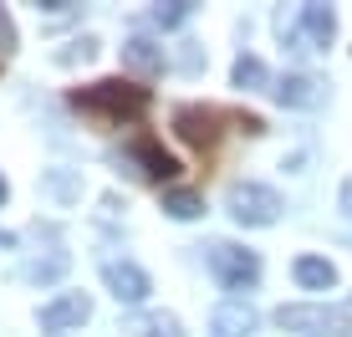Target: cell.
Returning a JSON list of instances; mask_svg holds the SVG:
<instances>
[{
    "instance_id": "6da1fadb",
    "label": "cell",
    "mask_w": 352,
    "mask_h": 337,
    "mask_svg": "<svg viewBox=\"0 0 352 337\" xmlns=\"http://www.w3.org/2000/svg\"><path fill=\"white\" fill-rule=\"evenodd\" d=\"M67 102L77 113H87L97 128H123V123H143L153 92L138 87V82H123V77H102V82H87V87H72Z\"/></svg>"
},
{
    "instance_id": "7a4b0ae2",
    "label": "cell",
    "mask_w": 352,
    "mask_h": 337,
    "mask_svg": "<svg viewBox=\"0 0 352 337\" xmlns=\"http://www.w3.org/2000/svg\"><path fill=\"white\" fill-rule=\"evenodd\" d=\"M225 210L235 215L240 225H250V230H256V225H276L281 220V195H276L271 184H256V179H240V184H230V195H225Z\"/></svg>"
},
{
    "instance_id": "3957f363",
    "label": "cell",
    "mask_w": 352,
    "mask_h": 337,
    "mask_svg": "<svg viewBox=\"0 0 352 337\" xmlns=\"http://www.w3.org/2000/svg\"><path fill=\"white\" fill-rule=\"evenodd\" d=\"M276 26H281V36L291 41V52H327L332 36H337V16H332V6H301L296 21L281 16Z\"/></svg>"
},
{
    "instance_id": "277c9868",
    "label": "cell",
    "mask_w": 352,
    "mask_h": 337,
    "mask_svg": "<svg viewBox=\"0 0 352 337\" xmlns=\"http://www.w3.org/2000/svg\"><path fill=\"white\" fill-rule=\"evenodd\" d=\"M210 271L220 276L225 292H250V286L261 281V256L245 246H235V240H214L210 246Z\"/></svg>"
},
{
    "instance_id": "5b68a950",
    "label": "cell",
    "mask_w": 352,
    "mask_h": 337,
    "mask_svg": "<svg viewBox=\"0 0 352 337\" xmlns=\"http://www.w3.org/2000/svg\"><path fill=\"white\" fill-rule=\"evenodd\" d=\"M276 327L281 332H322V337H342L352 332V322H347V307L337 302V307H317V302H296V307H281L276 312Z\"/></svg>"
},
{
    "instance_id": "8992f818",
    "label": "cell",
    "mask_w": 352,
    "mask_h": 337,
    "mask_svg": "<svg viewBox=\"0 0 352 337\" xmlns=\"http://www.w3.org/2000/svg\"><path fill=\"white\" fill-rule=\"evenodd\" d=\"M123 159H128L133 168H138V179H148V184H168V179L179 174V159H174V153H168L153 133H138V138L128 143V153H123Z\"/></svg>"
},
{
    "instance_id": "52a82bcc",
    "label": "cell",
    "mask_w": 352,
    "mask_h": 337,
    "mask_svg": "<svg viewBox=\"0 0 352 337\" xmlns=\"http://www.w3.org/2000/svg\"><path fill=\"white\" fill-rule=\"evenodd\" d=\"M174 133L184 138L189 149L210 153L214 143H220V113H214V107H199V102H184V107H174Z\"/></svg>"
},
{
    "instance_id": "ba28073f",
    "label": "cell",
    "mask_w": 352,
    "mask_h": 337,
    "mask_svg": "<svg viewBox=\"0 0 352 337\" xmlns=\"http://www.w3.org/2000/svg\"><path fill=\"white\" fill-rule=\"evenodd\" d=\"M102 281H107V292H113L123 307L148 302V292H153L148 271H143V266H133V261H107V266H102Z\"/></svg>"
},
{
    "instance_id": "9c48e42d",
    "label": "cell",
    "mask_w": 352,
    "mask_h": 337,
    "mask_svg": "<svg viewBox=\"0 0 352 337\" xmlns=\"http://www.w3.org/2000/svg\"><path fill=\"white\" fill-rule=\"evenodd\" d=\"M92 317V302L82 292H67L56 296L52 307H41V332H67V327H82V322Z\"/></svg>"
},
{
    "instance_id": "30bf717a",
    "label": "cell",
    "mask_w": 352,
    "mask_h": 337,
    "mask_svg": "<svg viewBox=\"0 0 352 337\" xmlns=\"http://www.w3.org/2000/svg\"><path fill=\"white\" fill-rule=\"evenodd\" d=\"M322 98H327V87L317 77H307V72H291V77L276 82V102L281 107H317Z\"/></svg>"
},
{
    "instance_id": "8fae6325",
    "label": "cell",
    "mask_w": 352,
    "mask_h": 337,
    "mask_svg": "<svg viewBox=\"0 0 352 337\" xmlns=\"http://www.w3.org/2000/svg\"><path fill=\"white\" fill-rule=\"evenodd\" d=\"M301 292H332L337 286V266L327 256H296V266H291Z\"/></svg>"
},
{
    "instance_id": "7c38bea8",
    "label": "cell",
    "mask_w": 352,
    "mask_h": 337,
    "mask_svg": "<svg viewBox=\"0 0 352 337\" xmlns=\"http://www.w3.org/2000/svg\"><path fill=\"white\" fill-rule=\"evenodd\" d=\"M214 337H250L256 332V312H250V302H225V307H214Z\"/></svg>"
},
{
    "instance_id": "4fadbf2b",
    "label": "cell",
    "mask_w": 352,
    "mask_h": 337,
    "mask_svg": "<svg viewBox=\"0 0 352 337\" xmlns=\"http://www.w3.org/2000/svg\"><path fill=\"white\" fill-rule=\"evenodd\" d=\"M123 67H133L138 77H159L164 72V52L153 41H143V36H133V41H123Z\"/></svg>"
},
{
    "instance_id": "5bb4252c",
    "label": "cell",
    "mask_w": 352,
    "mask_h": 337,
    "mask_svg": "<svg viewBox=\"0 0 352 337\" xmlns=\"http://www.w3.org/2000/svg\"><path fill=\"white\" fill-rule=\"evenodd\" d=\"M128 332H143V337H184L174 312H148V317H133Z\"/></svg>"
},
{
    "instance_id": "9a60e30c",
    "label": "cell",
    "mask_w": 352,
    "mask_h": 337,
    "mask_svg": "<svg viewBox=\"0 0 352 337\" xmlns=\"http://www.w3.org/2000/svg\"><path fill=\"white\" fill-rule=\"evenodd\" d=\"M230 82H235L240 92L265 87V62H261V56H250V52H240V56H235V72H230Z\"/></svg>"
},
{
    "instance_id": "2e32d148",
    "label": "cell",
    "mask_w": 352,
    "mask_h": 337,
    "mask_svg": "<svg viewBox=\"0 0 352 337\" xmlns=\"http://www.w3.org/2000/svg\"><path fill=\"white\" fill-rule=\"evenodd\" d=\"M164 210L174 215V220H194V215H204V199L194 195V189H168V195H164Z\"/></svg>"
},
{
    "instance_id": "e0dca14e",
    "label": "cell",
    "mask_w": 352,
    "mask_h": 337,
    "mask_svg": "<svg viewBox=\"0 0 352 337\" xmlns=\"http://www.w3.org/2000/svg\"><path fill=\"white\" fill-rule=\"evenodd\" d=\"M189 0H168V6H153L148 16H153V26H179V21H189Z\"/></svg>"
},
{
    "instance_id": "ac0fdd59",
    "label": "cell",
    "mask_w": 352,
    "mask_h": 337,
    "mask_svg": "<svg viewBox=\"0 0 352 337\" xmlns=\"http://www.w3.org/2000/svg\"><path fill=\"white\" fill-rule=\"evenodd\" d=\"M16 52V21H10V10H0V56Z\"/></svg>"
},
{
    "instance_id": "d6986e66",
    "label": "cell",
    "mask_w": 352,
    "mask_h": 337,
    "mask_svg": "<svg viewBox=\"0 0 352 337\" xmlns=\"http://www.w3.org/2000/svg\"><path fill=\"white\" fill-rule=\"evenodd\" d=\"M342 210H347V220H352V179L342 184Z\"/></svg>"
},
{
    "instance_id": "ffe728a7",
    "label": "cell",
    "mask_w": 352,
    "mask_h": 337,
    "mask_svg": "<svg viewBox=\"0 0 352 337\" xmlns=\"http://www.w3.org/2000/svg\"><path fill=\"white\" fill-rule=\"evenodd\" d=\"M10 199V184H6V174H0V204H6Z\"/></svg>"
},
{
    "instance_id": "44dd1931",
    "label": "cell",
    "mask_w": 352,
    "mask_h": 337,
    "mask_svg": "<svg viewBox=\"0 0 352 337\" xmlns=\"http://www.w3.org/2000/svg\"><path fill=\"white\" fill-rule=\"evenodd\" d=\"M10 246H16V235H6V230H0V250H10Z\"/></svg>"
}]
</instances>
